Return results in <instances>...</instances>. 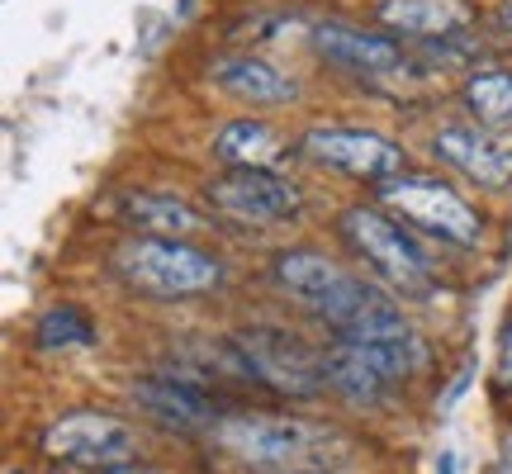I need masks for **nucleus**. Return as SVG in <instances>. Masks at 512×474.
<instances>
[{"instance_id":"obj_20","label":"nucleus","mask_w":512,"mask_h":474,"mask_svg":"<svg viewBox=\"0 0 512 474\" xmlns=\"http://www.w3.org/2000/svg\"><path fill=\"white\" fill-rule=\"evenodd\" d=\"M494 24L503 29V34H512V0H503V5L494 10Z\"/></svg>"},{"instance_id":"obj_24","label":"nucleus","mask_w":512,"mask_h":474,"mask_svg":"<svg viewBox=\"0 0 512 474\" xmlns=\"http://www.w3.org/2000/svg\"><path fill=\"white\" fill-rule=\"evenodd\" d=\"M437 474H456V460H451V456H441V470Z\"/></svg>"},{"instance_id":"obj_17","label":"nucleus","mask_w":512,"mask_h":474,"mask_svg":"<svg viewBox=\"0 0 512 474\" xmlns=\"http://www.w3.org/2000/svg\"><path fill=\"white\" fill-rule=\"evenodd\" d=\"M280 152H285L280 133L271 124H261V119H233V124H223L214 133V157L228 162L233 171L238 166H266L271 171V162Z\"/></svg>"},{"instance_id":"obj_6","label":"nucleus","mask_w":512,"mask_h":474,"mask_svg":"<svg viewBox=\"0 0 512 474\" xmlns=\"http://www.w3.org/2000/svg\"><path fill=\"white\" fill-rule=\"evenodd\" d=\"M43 451L62 465H76V470H119V465H133L138 460V432L128 427L124 418H110V413H67L57 418L48 432H43Z\"/></svg>"},{"instance_id":"obj_10","label":"nucleus","mask_w":512,"mask_h":474,"mask_svg":"<svg viewBox=\"0 0 512 474\" xmlns=\"http://www.w3.org/2000/svg\"><path fill=\"white\" fill-rule=\"evenodd\" d=\"M209 200H214L219 214L242 223H285L304 209L299 185L266 171V166H238V171L219 176L209 185Z\"/></svg>"},{"instance_id":"obj_4","label":"nucleus","mask_w":512,"mask_h":474,"mask_svg":"<svg viewBox=\"0 0 512 474\" xmlns=\"http://www.w3.org/2000/svg\"><path fill=\"white\" fill-rule=\"evenodd\" d=\"M342 237L366 256L370 271L380 275L384 285H394L408 299H427L432 294V261L408 237V228L394 223L389 214L370 209V204H356V209L342 214Z\"/></svg>"},{"instance_id":"obj_3","label":"nucleus","mask_w":512,"mask_h":474,"mask_svg":"<svg viewBox=\"0 0 512 474\" xmlns=\"http://www.w3.org/2000/svg\"><path fill=\"white\" fill-rule=\"evenodd\" d=\"M114 271L128 290L147 294V299H195L223 280L219 256L176 242V237H128L114 252Z\"/></svg>"},{"instance_id":"obj_15","label":"nucleus","mask_w":512,"mask_h":474,"mask_svg":"<svg viewBox=\"0 0 512 474\" xmlns=\"http://www.w3.org/2000/svg\"><path fill=\"white\" fill-rule=\"evenodd\" d=\"M380 19L399 34L427 38V43H446V38H460L470 24H475V10L465 0H384Z\"/></svg>"},{"instance_id":"obj_9","label":"nucleus","mask_w":512,"mask_h":474,"mask_svg":"<svg viewBox=\"0 0 512 474\" xmlns=\"http://www.w3.org/2000/svg\"><path fill=\"white\" fill-rule=\"evenodd\" d=\"M418 361H422L418 337L384 342V347L337 342V347L323 356V365H328V384L337 389V394H347L351 403H380L384 389H389L394 380H403Z\"/></svg>"},{"instance_id":"obj_2","label":"nucleus","mask_w":512,"mask_h":474,"mask_svg":"<svg viewBox=\"0 0 512 474\" xmlns=\"http://www.w3.org/2000/svg\"><path fill=\"white\" fill-rule=\"evenodd\" d=\"M214 441L261 474H328L337 460H347V446L332 427L304 418L233 413L214 427Z\"/></svg>"},{"instance_id":"obj_23","label":"nucleus","mask_w":512,"mask_h":474,"mask_svg":"<svg viewBox=\"0 0 512 474\" xmlns=\"http://www.w3.org/2000/svg\"><path fill=\"white\" fill-rule=\"evenodd\" d=\"M105 474H162V470H147V465L133 460V465H119V470H105Z\"/></svg>"},{"instance_id":"obj_1","label":"nucleus","mask_w":512,"mask_h":474,"mask_svg":"<svg viewBox=\"0 0 512 474\" xmlns=\"http://www.w3.org/2000/svg\"><path fill=\"white\" fill-rule=\"evenodd\" d=\"M275 280L285 290L313 309L337 342H361V347H384V342H403L413 337L403 313L394 309V299H384L375 285L356 280L351 271L332 266L328 256L318 252H280L275 256Z\"/></svg>"},{"instance_id":"obj_16","label":"nucleus","mask_w":512,"mask_h":474,"mask_svg":"<svg viewBox=\"0 0 512 474\" xmlns=\"http://www.w3.org/2000/svg\"><path fill=\"white\" fill-rule=\"evenodd\" d=\"M124 219L138 228L143 237H195L204 228V219L176 195H128L124 200Z\"/></svg>"},{"instance_id":"obj_18","label":"nucleus","mask_w":512,"mask_h":474,"mask_svg":"<svg viewBox=\"0 0 512 474\" xmlns=\"http://www.w3.org/2000/svg\"><path fill=\"white\" fill-rule=\"evenodd\" d=\"M465 110L479 128H512V72H479L465 86Z\"/></svg>"},{"instance_id":"obj_13","label":"nucleus","mask_w":512,"mask_h":474,"mask_svg":"<svg viewBox=\"0 0 512 474\" xmlns=\"http://www.w3.org/2000/svg\"><path fill=\"white\" fill-rule=\"evenodd\" d=\"M133 403L152 413L166 427H181V432H200V427H219V413H214V399L195 389V384L176 380V375H147V380L133 384Z\"/></svg>"},{"instance_id":"obj_14","label":"nucleus","mask_w":512,"mask_h":474,"mask_svg":"<svg viewBox=\"0 0 512 474\" xmlns=\"http://www.w3.org/2000/svg\"><path fill=\"white\" fill-rule=\"evenodd\" d=\"M209 76L214 86H223L228 95H238L247 105H285L299 95V81L285 76L280 67H271L266 57L252 53H233V57H214L209 62Z\"/></svg>"},{"instance_id":"obj_5","label":"nucleus","mask_w":512,"mask_h":474,"mask_svg":"<svg viewBox=\"0 0 512 474\" xmlns=\"http://www.w3.org/2000/svg\"><path fill=\"white\" fill-rule=\"evenodd\" d=\"M380 204L394 209L403 223H413L441 242H456V247H475L484 237L479 214L437 176H399V181L380 185Z\"/></svg>"},{"instance_id":"obj_11","label":"nucleus","mask_w":512,"mask_h":474,"mask_svg":"<svg viewBox=\"0 0 512 474\" xmlns=\"http://www.w3.org/2000/svg\"><path fill=\"white\" fill-rule=\"evenodd\" d=\"M313 48H318V57H328L337 72L351 76H389L408 62L399 38L375 34V29H356V24H342V19L313 24Z\"/></svg>"},{"instance_id":"obj_7","label":"nucleus","mask_w":512,"mask_h":474,"mask_svg":"<svg viewBox=\"0 0 512 474\" xmlns=\"http://www.w3.org/2000/svg\"><path fill=\"white\" fill-rule=\"evenodd\" d=\"M304 157L328 171H342L351 181H370L375 190L389 181H399L408 157L399 143H389L384 133L370 128H351V124H323L304 133Z\"/></svg>"},{"instance_id":"obj_22","label":"nucleus","mask_w":512,"mask_h":474,"mask_svg":"<svg viewBox=\"0 0 512 474\" xmlns=\"http://www.w3.org/2000/svg\"><path fill=\"white\" fill-rule=\"evenodd\" d=\"M503 380L512 384V332L503 337Z\"/></svg>"},{"instance_id":"obj_8","label":"nucleus","mask_w":512,"mask_h":474,"mask_svg":"<svg viewBox=\"0 0 512 474\" xmlns=\"http://www.w3.org/2000/svg\"><path fill=\"white\" fill-rule=\"evenodd\" d=\"M233 347L242 351L252 380L275 389V394L304 399V394H318L323 380H328V365L313 356V347H304L299 337H290L280 328H242L233 337Z\"/></svg>"},{"instance_id":"obj_21","label":"nucleus","mask_w":512,"mask_h":474,"mask_svg":"<svg viewBox=\"0 0 512 474\" xmlns=\"http://www.w3.org/2000/svg\"><path fill=\"white\" fill-rule=\"evenodd\" d=\"M494 474H512V437H508V446L498 451V465H494Z\"/></svg>"},{"instance_id":"obj_12","label":"nucleus","mask_w":512,"mask_h":474,"mask_svg":"<svg viewBox=\"0 0 512 474\" xmlns=\"http://www.w3.org/2000/svg\"><path fill=\"white\" fill-rule=\"evenodd\" d=\"M432 152L475 185H489V190L512 185V152L475 124H441L437 138H432Z\"/></svg>"},{"instance_id":"obj_19","label":"nucleus","mask_w":512,"mask_h":474,"mask_svg":"<svg viewBox=\"0 0 512 474\" xmlns=\"http://www.w3.org/2000/svg\"><path fill=\"white\" fill-rule=\"evenodd\" d=\"M38 342L48 351H67V347H91L95 342V323L81 309L62 304V309H48L38 318Z\"/></svg>"}]
</instances>
